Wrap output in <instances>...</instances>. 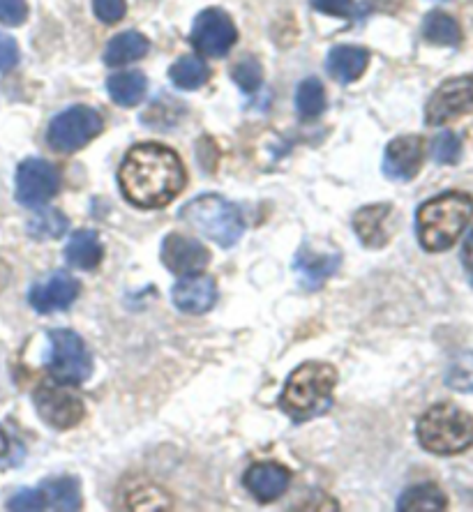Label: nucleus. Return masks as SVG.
Here are the masks:
<instances>
[{
    "label": "nucleus",
    "instance_id": "24",
    "mask_svg": "<svg viewBox=\"0 0 473 512\" xmlns=\"http://www.w3.org/2000/svg\"><path fill=\"white\" fill-rule=\"evenodd\" d=\"M107 90L118 107H137L146 97L148 81L141 72H118L109 77Z\"/></svg>",
    "mask_w": 473,
    "mask_h": 512
},
{
    "label": "nucleus",
    "instance_id": "35",
    "mask_svg": "<svg viewBox=\"0 0 473 512\" xmlns=\"http://www.w3.org/2000/svg\"><path fill=\"white\" fill-rule=\"evenodd\" d=\"M310 3L314 10L330 17H349L354 10V0H310Z\"/></svg>",
    "mask_w": 473,
    "mask_h": 512
},
{
    "label": "nucleus",
    "instance_id": "18",
    "mask_svg": "<svg viewBox=\"0 0 473 512\" xmlns=\"http://www.w3.org/2000/svg\"><path fill=\"white\" fill-rule=\"evenodd\" d=\"M340 261V254H319L310 250V247H300L294 259V270L305 289L314 291L324 286L330 275H335V270L340 268Z\"/></svg>",
    "mask_w": 473,
    "mask_h": 512
},
{
    "label": "nucleus",
    "instance_id": "21",
    "mask_svg": "<svg viewBox=\"0 0 473 512\" xmlns=\"http://www.w3.org/2000/svg\"><path fill=\"white\" fill-rule=\"evenodd\" d=\"M65 259L72 268L95 270L104 259V247L100 236L90 229L74 231L70 243L65 247Z\"/></svg>",
    "mask_w": 473,
    "mask_h": 512
},
{
    "label": "nucleus",
    "instance_id": "26",
    "mask_svg": "<svg viewBox=\"0 0 473 512\" xmlns=\"http://www.w3.org/2000/svg\"><path fill=\"white\" fill-rule=\"evenodd\" d=\"M169 79L180 90H197L206 86V81L210 79V67L206 65V60L197 56H185L171 65Z\"/></svg>",
    "mask_w": 473,
    "mask_h": 512
},
{
    "label": "nucleus",
    "instance_id": "10",
    "mask_svg": "<svg viewBox=\"0 0 473 512\" xmlns=\"http://www.w3.org/2000/svg\"><path fill=\"white\" fill-rule=\"evenodd\" d=\"M469 111H473V74L448 79L434 90L425 107V123L439 127Z\"/></svg>",
    "mask_w": 473,
    "mask_h": 512
},
{
    "label": "nucleus",
    "instance_id": "28",
    "mask_svg": "<svg viewBox=\"0 0 473 512\" xmlns=\"http://www.w3.org/2000/svg\"><path fill=\"white\" fill-rule=\"evenodd\" d=\"M70 227V220L56 208L40 210L33 220L28 222V236L35 240H56Z\"/></svg>",
    "mask_w": 473,
    "mask_h": 512
},
{
    "label": "nucleus",
    "instance_id": "20",
    "mask_svg": "<svg viewBox=\"0 0 473 512\" xmlns=\"http://www.w3.org/2000/svg\"><path fill=\"white\" fill-rule=\"evenodd\" d=\"M367 63H370V51L344 44V47H335L330 51L326 58V70L340 84H354L363 77Z\"/></svg>",
    "mask_w": 473,
    "mask_h": 512
},
{
    "label": "nucleus",
    "instance_id": "32",
    "mask_svg": "<svg viewBox=\"0 0 473 512\" xmlns=\"http://www.w3.org/2000/svg\"><path fill=\"white\" fill-rule=\"evenodd\" d=\"M125 0H93V12L102 24H118L125 17Z\"/></svg>",
    "mask_w": 473,
    "mask_h": 512
},
{
    "label": "nucleus",
    "instance_id": "33",
    "mask_svg": "<svg viewBox=\"0 0 473 512\" xmlns=\"http://www.w3.org/2000/svg\"><path fill=\"white\" fill-rule=\"evenodd\" d=\"M28 17L26 0H0V24L21 26Z\"/></svg>",
    "mask_w": 473,
    "mask_h": 512
},
{
    "label": "nucleus",
    "instance_id": "7",
    "mask_svg": "<svg viewBox=\"0 0 473 512\" xmlns=\"http://www.w3.org/2000/svg\"><path fill=\"white\" fill-rule=\"evenodd\" d=\"M49 342L51 356L47 360V370L56 383L79 386L93 374V358L77 333L60 328L49 333Z\"/></svg>",
    "mask_w": 473,
    "mask_h": 512
},
{
    "label": "nucleus",
    "instance_id": "15",
    "mask_svg": "<svg viewBox=\"0 0 473 512\" xmlns=\"http://www.w3.org/2000/svg\"><path fill=\"white\" fill-rule=\"evenodd\" d=\"M81 284L67 273H54L47 280L37 282L28 293L30 305L40 314L63 312L79 298Z\"/></svg>",
    "mask_w": 473,
    "mask_h": 512
},
{
    "label": "nucleus",
    "instance_id": "19",
    "mask_svg": "<svg viewBox=\"0 0 473 512\" xmlns=\"http://www.w3.org/2000/svg\"><path fill=\"white\" fill-rule=\"evenodd\" d=\"M390 215H393V206H388V203L360 208L354 215V231L360 243L367 247H384L390 240Z\"/></svg>",
    "mask_w": 473,
    "mask_h": 512
},
{
    "label": "nucleus",
    "instance_id": "2",
    "mask_svg": "<svg viewBox=\"0 0 473 512\" xmlns=\"http://www.w3.org/2000/svg\"><path fill=\"white\" fill-rule=\"evenodd\" d=\"M337 386V370L328 363H303L296 367L284 383L280 395V409L296 423H307L333 406V393Z\"/></svg>",
    "mask_w": 473,
    "mask_h": 512
},
{
    "label": "nucleus",
    "instance_id": "9",
    "mask_svg": "<svg viewBox=\"0 0 473 512\" xmlns=\"http://www.w3.org/2000/svg\"><path fill=\"white\" fill-rule=\"evenodd\" d=\"M238 40V30L234 26V21L224 10H204L194 19L192 26V35L190 42L192 47L199 51L201 56L208 58H220L227 56L231 47H234Z\"/></svg>",
    "mask_w": 473,
    "mask_h": 512
},
{
    "label": "nucleus",
    "instance_id": "4",
    "mask_svg": "<svg viewBox=\"0 0 473 512\" xmlns=\"http://www.w3.org/2000/svg\"><path fill=\"white\" fill-rule=\"evenodd\" d=\"M416 434L427 453L460 455L473 446V416L455 404H437L418 420Z\"/></svg>",
    "mask_w": 473,
    "mask_h": 512
},
{
    "label": "nucleus",
    "instance_id": "38",
    "mask_svg": "<svg viewBox=\"0 0 473 512\" xmlns=\"http://www.w3.org/2000/svg\"><path fill=\"white\" fill-rule=\"evenodd\" d=\"M400 0H370L372 7H377V10H384V7H395Z\"/></svg>",
    "mask_w": 473,
    "mask_h": 512
},
{
    "label": "nucleus",
    "instance_id": "8",
    "mask_svg": "<svg viewBox=\"0 0 473 512\" xmlns=\"http://www.w3.org/2000/svg\"><path fill=\"white\" fill-rule=\"evenodd\" d=\"M10 510H81V489L74 478H54L42 483L37 489H24L14 494Z\"/></svg>",
    "mask_w": 473,
    "mask_h": 512
},
{
    "label": "nucleus",
    "instance_id": "11",
    "mask_svg": "<svg viewBox=\"0 0 473 512\" xmlns=\"http://www.w3.org/2000/svg\"><path fill=\"white\" fill-rule=\"evenodd\" d=\"M60 173L54 164L40 157H30L17 169V201L26 208H37L56 197Z\"/></svg>",
    "mask_w": 473,
    "mask_h": 512
},
{
    "label": "nucleus",
    "instance_id": "31",
    "mask_svg": "<svg viewBox=\"0 0 473 512\" xmlns=\"http://www.w3.org/2000/svg\"><path fill=\"white\" fill-rule=\"evenodd\" d=\"M432 157L437 164H457L462 157V141L453 132H441L432 141Z\"/></svg>",
    "mask_w": 473,
    "mask_h": 512
},
{
    "label": "nucleus",
    "instance_id": "3",
    "mask_svg": "<svg viewBox=\"0 0 473 512\" xmlns=\"http://www.w3.org/2000/svg\"><path fill=\"white\" fill-rule=\"evenodd\" d=\"M473 217V197L444 192L425 201L416 213L418 240L427 252H446L457 243Z\"/></svg>",
    "mask_w": 473,
    "mask_h": 512
},
{
    "label": "nucleus",
    "instance_id": "13",
    "mask_svg": "<svg viewBox=\"0 0 473 512\" xmlns=\"http://www.w3.org/2000/svg\"><path fill=\"white\" fill-rule=\"evenodd\" d=\"M162 263L174 275H197L210 263V252L199 240L183 233H169L162 243Z\"/></svg>",
    "mask_w": 473,
    "mask_h": 512
},
{
    "label": "nucleus",
    "instance_id": "25",
    "mask_svg": "<svg viewBox=\"0 0 473 512\" xmlns=\"http://www.w3.org/2000/svg\"><path fill=\"white\" fill-rule=\"evenodd\" d=\"M423 37L439 47H460L462 28L446 12H430L423 21Z\"/></svg>",
    "mask_w": 473,
    "mask_h": 512
},
{
    "label": "nucleus",
    "instance_id": "1",
    "mask_svg": "<svg viewBox=\"0 0 473 512\" xmlns=\"http://www.w3.org/2000/svg\"><path fill=\"white\" fill-rule=\"evenodd\" d=\"M185 167L162 143H141L125 155L118 171L123 197L137 208L155 210L174 201L185 187Z\"/></svg>",
    "mask_w": 473,
    "mask_h": 512
},
{
    "label": "nucleus",
    "instance_id": "36",
    "mask_svg": "<svg viewBox=\"0 0 473 512\" xmlns=\"http://www.w3.org/2000/svg\"><path fill=\"white\" fill-rule=\"evenodd\" d=\"M462 261H464V268H467V273H469V280L473 284V229H471V233L467 236V243H464Z\"/></svg>",
    "mask_w": 473,
    "mask_h": 512
},
{
    "label": "nucleus",
    "instance_id": "22",
    "mask_svg": "<svg viewBox=\"0 0 473 512\" xmlns=\"http://www.w3.org/2000/svg\"><path fill=\"white\" fill-rule=\"evenodd\" d=\"M150 49V42L144 35L137 33V30H127V33H120L111 37V42L104 49V63L109 67H120L127 63H134V60H141Z\"/></svg>",
    "mask_w": 473,
    "mask_h": 512
},
{
    "label": "nucleus",
    "instance_id": "12",
    "mask_svg": "<svg viewBox=\"0 0 473 512\" xmlns=\"http://www.w3.org/2000/svg\"><path fill=\"white\" fill-rule=\"evenodd\" d=\"M35 409L40 418L54 429H70L79 425L86 416V406L77 395L67 393L63 388L54 386H40L33 395Z\"/></svg>",
    "mask_w": 473,
    "mask_h": 512
},
{
    "label": "nucleus",
    "instance_id": "6",
    "mask_svg": "<svg viewBox=\"0 0 473 512\" xmlns=\"http://www.w3.org/2000/svg\"><path fill=\"white\" fill-rule=\"evenodd\" d=\"M104 130V120L100 111L77 104L51 120L47 130V143L56 153H77L86 148L90 141L97 139Z\"/></svg>",
    "mask_w": 473,
    "mask_h": 512
},
{
    "label": "nucleus",
    "instance_id": "5",
    "mask_svg": "<svg viewBox=\"0 0 473 512\" xmlns=\"http://www.w3.org/2000/svg\"><path fill=\"white\" fill-rule=\"evenodd\" d=\"M180 220L224 250L234 247L245 231L240 208L224 197H217V194H204V197L185 203L180 210Z\"/></svg>",
    "mask_w": 473,
    "mask_h": 512
},
{
    "label": "nucleus",
    "instance_id": "14",
    "mask_svg": "<svg viewBox=\"0 0 473 512\" xmlns=\"http://www.w3.org/2000/svg\"><path fill=\"white\" fill-rule=\"evenodd\" d=\"M425 160V141L409 134V137H397L386 146L384 153V173L397 183H409L418 176Z\"/></svg>",
    "mask_w": 473,
    "mask_h": 512
},
{
    "label": "nucleus",
    "instance_id": "17",
    "mask_svg": "<svg viewBox=\"0 0 473 512\" xmlns=\"http://www.w3.org/2000/svg\"><path fill=\"white\" fill-rule=\"evenodd\" d=\"M174 305L185 314H206L217 300V284L208 275H185L174 286Z\"/></svg>",
    "mask_w": 473,
    "mask_h": 512
},
{
    "label": "nucleus",
    "instance_id": "23",
    "mask_svg": "<svg viewBox=\"0 0 473 512\" xmlns=\"http://www.w3.org/2000/svg\"><path fill=\"white\" fill-rule=\"evenodd\" d=\"M446 508L448 496L434 483L409 487L397 501V510L402 512H441Z\"/></svg>",
    "mask_w": 473,
    "mask_h": 512
},
{
    "label": "nucleus",
    "instance_id": "27",
    "mask_svg": "<svg viewBox=\"0 0 473 512\" xmlns=\"http://www.w3.org/2000/svg\"><path fill=\"white\" fill-rule=\"evenodd\" d=\"M296 109L303 120H317L326 109V90L317 77L305 79L296 90Z\"/></svg>",
    "mask_w": 473,
    "mask_h": 512
},
{
    "label": "nucleus",
    "instance_id": "29",
    "mask_svg": "<svg viewBox=\"0 0 473 512\" xmlns=\"http://www.w3.org/2000/svg\"><path fill=\"white\" fill-rule=\"evenodd\" d=\"M448 388L457 390V393H471L473 395V353H460L448 367L446 374Z\"/></svg>",
    "mask_w": 473,
    "mask_h": 512
},
{
    "label": "nucleus",
    "instance_id": "34",
    "mask_svg": "<svg viewBox=\"0 0 473 512\" xmlns=\"http://www.w3.org/2000/svg\"><path fill=\"white\" fill-rule=\"evenodd\" d=\"M19 63V44L14 37L0 33V72L12 70Z\"/></svg>",
    "mask_w": 473,
    "mask_h": 512
},
{
    "label": "nucleus",
    "instance_id": "37",
    "mask_svg": "<svg viewBox=\"0 0 473 512\" xmlns=\"http://www.w3.org/2000/svg\"><path fill=\"white\" fill-rule=\"evenodd\" d=\"M7 453H10V439H7L5 429L0 427V457H5Z\"/></svg>",
    "mask_w": 473,
    "mask_h": 512
},
{
    "label": "nucleus",
    "instance_id": "16",
    "mask_svg": "<svg viewBox=\"0 0 473 512\" xmlns=\"http://www.w3.org/2000/svg\"><path fill=\"white\" fill-rule=\"evenodd\" d=\"M243 483L259 503H273L289 489L291 473L282 464L261 462L247 469Z\"/></svg>",
    "mask_w": 473,
    "mask_h": 512
},
{
    "label": "nucleus",
    "instance_id": "30",
    "mask_svg": "<svg viewBox=\"0 0 473 512\" xmlns=\"http://www.w3.org/2000/svg\"><path fill=\"white\" fill-rule=\"evenodd\" d=\"M231 77H234L240 90H245V93H257L261 88V81H264V67L259 65V60L243 58L234 70H231Z\"/></svg>",
    "mask_w": 473,
    "mask_h": 512
}]
</instances>
